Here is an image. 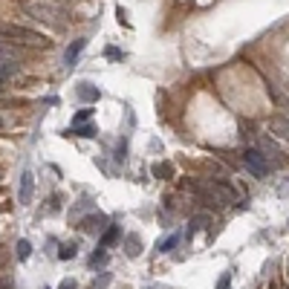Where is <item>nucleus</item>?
<instances>
[{"mask_svg":"<svg viewBox=\"0 0 289 289\" xmlns=\"http://www.w3.org/2000/svg\"><path fill=\"white\" fill-rule=\"evenodd\" d=\"M188 188L197 194L203 203L208 206H228V203H235L237 199V191L223 180H199V182H188Z\"/></svg>","mask_w":289,"mask_h":289,"instance_id":"1","label":"nucleus"},{"mask_svg":"<svg viewBox=\"0 0 289 289\" xmlns=\"http://www.w3.org/2000/svg\"><path fill=\"white\" fill-rule=\"evenodd\" d=\"M243 165L249 168V174H252V177H269V174H272L269 156H263L257 148H249V151H243Z\"/></svg>","mask_w":289,"mask_h":289,"instance_id":"2","label":"nucleus"},{"mask_svg":"<svg viewBox=\"0 0 289 289\" xmlns=\"http://www.w3.org/2000/svg\"><path fill=\"white\" fill-rule=\"evenodd\" d=\"M23 9L32 15V18H38V20H44V23H52V20H58V18H64V12L55 6V3H49V0H32V3H26Z\"/></svg>","mask_w":289,"mask_h":289,"instance_id":"3","label":"nucleus"},{"mask_svg":"<svg viewBox=\"0 0 289 289\" xmlns=\"http://www.w3.org/2000/svg\"><path fill=\"white\" fill-rule=\"evenodd\" d=\"M78 226H81L87 235H99V232H104V228L110 226V217L101 214V211H93L90 217H81V220H78Z\"/></svg>","mask_w":289,"mask_h":289,"instance_id":"4","label":"nucleus"},{"mask_svg":"<svg viewBox=\"0 0 289 289\" xmlns=\"http://www.w3.org/2000/svg\"><path fill=\"white\" fill-rule=\"evenodd\" d=\"M75 99L84 101V107H93V104L101 99V90L90 81H81V84H75Z\"/></svg>","mask_w":289,"mask_h":289,"instance_id":"5","label":"nucleus"},{"mask_svg":"<svg viewBox=\"0 0 289 289\" xmlns=\"http://www.w3.org/2000/svg\"><path fill=\"white\" fill-rule=\"evenodd\" d=\"M32 191H35V177H32V171L26 168V171L20 174V188H18V203L20 206H29Z\"/></svg>","mask_w":289,"mask_h":289,"instance_id":"6","label":"nucleus"},{"mask_svg":"<svg viewBox=\"0 0 289 289\" xmlns=\"http://www.w3.org/2000/svg\"><path fill=\"white\" fill-rule=\"evenodd\" d=\"M84 46H87V38H75L70 46H67V55H64V64L67 67H72V64L78 61V55L84 52Z\"/></svg>","mask_w":289,"mask_h":289,"instance_id":"7","label":"nucleus"},{"mask_svg":"<svg viewBox=\"0 0 289 289\" xmlns=\"http://www.w3.org/2000/svg\"><path fill=\"white\" fill-rule=\"evenodd\" d=\"M15 58H20V49L15 46V41H3L0 38V64H12Z\"/></svg>","mask_w":289,"mask_h":289,"instance_id":"8","label":"nucleus"},{"mask_svg":"<svg viewBox=\"0 0 289 289\" xmlns=\"http://www.w3.org/2000/svg\"><path fill=\"white\" fill-rule=\"evenodd\" d=\"M122 249H125L127 257H139V254H142V240H139V235H125Z\"/></svg>","mask_w":289,"mask_h":289,"instance_id":"9","label":"nucleus"},{"mask_svg":"<svg viewBox=\"0 0 289 289\" xmlns=\"http://www.w3.org/2000/svg\"><path fill=\"white\" fill-rule=\"evenodd\" d=\"M119 237H122V228H119V226H107V228H104V235H101V240H99V249H104V252H107V249L116 243Z\"/></svg>","mask_w":289,"mask_h":289,"instance_id":"10","label":"nucleus"},{"mask_svg":"<svg viewBox=\"0 0 289 289\" xmlns=\"http://www.w3.org/2000/svg\"><path fill=\"white\" fill-rule=\"evenodd\" d=\"M208 226H211V217L208 214H194L191 217V226H188V240L197 235L199 228H208Z\"/></svg>","mask_w":289,"mask_h":289,"instance_id":"11","label":"nucleus"},{"mask_svg":"<svg viewBox=\"0 0 289 289\" xmlns=\"http://www.w3.org/2000/svg\"><path fill=\"white\" fill-rule=\"evenodd\" d=\"M272 133L278 136V139H286L289 142V119H283V116L272 119Z\"/></svg>","mask_w":289,"mask_h":289,"instance_id":"12","label":"nucleus"},{"mask_svg":"<svg viewBox=\"0 0 289 289\" xmlns=\"http://www.w3.org/2000/svg\"><path fill=\"white\" fill-rule=\"evenodd\" d=\"M177 243H180V232H174V235L162 237V240L156 243V252H171V249H177Z\"/></svg>","mask_w":289,"mask_h":289,"instance_id":"13","label":"nucleus"},{"mask_svg":"<svg viewBox=\"0 0 289 289\" xmlns=\"http://www.w3.org/2000/svg\"><path fill=\"white\" fill-rule=\"evenodd\" d=\"M154 177L156 180H171L174 177V165L171 162H156L154 165Z\"/></svg>","mask_w":289,"mask_h":289,"instance_id":"14","label":"nucleus"},{"mask_svg":"<svg viewBox=\"0 0 289 289\" xmlns=\"http://www.w3.org/2000/svg\"><path fill=\"white\" fill-rule=\"evenodd\" d=\"M29 254H32V243H29L26 237H23V240H18V246H15V257H18L20 263L26 261Z\"/></svg>","mask_w":289,"mask_h":289,"instance_id":"15","label":"nucleus"},{"mask_svg":"<svg viewBox=\"0 0 289 289\" xmlns=\"http://www.w3.org/2000/svg\"><path fill=\"white\" fill-rule=\"evenodd\" d=\"M75 254H78V243H64L61 252H58V257H61V261H72Z\"/></svg>","mask_w":289,"mask_h":289,"instance_id":"16","label":"nucleus"},{"mask_svg":"<svg viewBox=\"0 0 289 289\" xmlns=\"http://www.w3.org/2000/svg\"><path fill=\"white\" fill-rule=\"evenodd\" d=\"M15 72H18V64H15V61H12V64H0V84L9 81Z\"/></svg>","mask_w":289,"mask_h":289,"instance_id":"17","label":"nucleus"},{"mask_svg":"<svg viewBox=\"0 0 289 289\" xmlns=\"http://www.w3.org/2000/svg\"><path fill=\"white\" fill-rule=\"evenodd\" d=\"M90 119H93V107H81L75 116H72V127H78L81 122H90Z\"/></svg>","mask_w":289,"mask_h":289,"instance_id":"18","label":"nucleus"},{"mask_svg":"<svg viewBox=\"0 0 289 289\" xmlns=\"http://www.w3.org/2000/svg\"><path fill=\"white\" fill-rule=\"evenodd\" d=\"M72 133L81 136V139H90V136H96V130H93L90 125H81V127H72Z\"/></svg>","mask_w":289,"mask_h":289,"instance_id":"19","label":"nucleus"},{"mask_svg":"<svg viewBox=\"0 0 289 289\" xmlns=\"http://www.w3.org/2000/svg\"><path fill=\"white\" fill-rule=\"evenodd\" d=\"M217 289H232V272H223L217 280Z\"/></svg>","mask_w":289,"mask_h":289,"instance_id":"20","label":"nucleus"},{"mask_svg":"<svg viewBox=\"0 0 289 289\" xmlns=\"http://www.w3.org/2000/svg\"><path fill=\"white\" fill-rule=\"evenodd\" d=\"M116 15H119V23L130 26V18H127V9H125V6H119V9H116Z\"/></svg>","mask_w":289,"mask_h":289,"instance_id":"21","label":"nucleus"},{"mask_svg":"<svg viewBox=\"0 0 289 289\" xmlns=\"http://www.w3.org/2000/svg\"><path fill=\"white\" fill-rule=\"evenodd\" d=\"M58 289H78V283H75L72 278H64V280H61V286H58Z\"/></svg>","mask_w":289,"mask_h":289,"instance_id":"22","label":"nucleus"},{"mask_svg":"<svg viewBox=\"0 0 289 289\" xmlns=\"http://www.w3.org/2000/svg\"><path fill=\"white\" fill-rule=\"evenodd\" d=\"M61 208V197L55 194V197H49V211H58Z\"/></svg>","mask_w":289,"mask_h":289,"instance_id":"23","label":"nucleus"},{"mask_svg":"<svg viewBox=\"0 0 289 289\" xmlns=\"http://www.w3.org/2000/svg\"><path fill=\"white\" fill-rule=\"evenodd\" d=\"M107 55H110V58H125V52H119V49H113V46L107 49Z\"/></svg>","mask_w":289,"mask_h":289,"instance_id":"24","label":"nucleus"},{"mask_svg":"<svg viewBox=\"0 0 289 289\" xmlns=\"http://www.w3.org/2000/svg\"><path fill=\"white\" fill-rule=\"evenodd\" d=\"M0 127H3V119H0Z\"/></svg>","mask_w":289,"mask_h":289,"instance_id":"25","label":"nucleus"},{"mask_svg":"<svg viewBox=\"0 0 289 289\" xmlns=\"http://www.w3.org/2000/svg\"><path fill=\"white\" fill-rule=\"evenodd\" d=\"M46 289H49V286H46Z\"/></svg>","mask_w":289,"mask_h":289,"instance_id":"26","label":"nucleus"}]
</instances>
